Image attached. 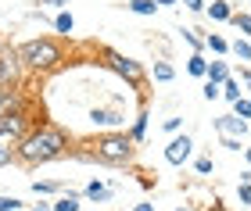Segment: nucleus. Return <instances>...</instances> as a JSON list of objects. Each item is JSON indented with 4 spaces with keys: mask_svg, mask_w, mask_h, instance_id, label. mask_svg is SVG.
Wrapping results in <instances>:
<instances>
[{
    "mask_svg": "<svg viewBox=\"0 0 251 211\" xmlns=\"http://www.w3.org/2000/svg\"><path fill=\"white\" fill-rule=\"evenodd\" d=\"M237 201H241V208H251V183L237 186Z\"/></svg>",
    "mask_w": 251,
    "mask_h": 211,
    "instance_id": "27",
    "label": "nucleus"
},
{
    "mask_svg": "<svg viewBox=\"0 0 251 211\" xmlns=\"http://www.w3.org/2000/svg\"><path fill=\"white\" fill-rule=\"evenodd\" d=\"M179 126H183V118H179V115H169V118L162 122V129H165V132H179Z\"/></svg>",
    "mask_w": 251,
    "mask_h": 211,
    "instance_id": "31",
    "label": "nucleus"
},
{
    "mask_svg": "<svg viewBox=\"0 0 251 211\" xmlns=\"http://www.w3.org/2000/svg\"><path fill=\"white\" fill-rule=\"evenodd\" d=\"M244 86H248V90H251V72H244Z\"/></svg>",
    "mask_w": 251,
    "mask_h": 211,
    "instance_id": "38",
    "label": "nucleus"
},
{
    "mask_svg": "<svg viewBox=\"0 0 251 211\" xmlns=\"http://www.w3.org/2000/svg\"><path fill=\"white\" fill-rule=\"evenodd\" d=\"M190 154H194V140L183 132V136H176V140L165 147V161H169V165H183Z\"/></svg>",
    "mask_w": 251,
    "mask_h": 211,
    "instance_id": "9",
    "label": "nucleus"
},
{
    "mask_svg": "<svg viewBox=\"0 0 251 211\" xmlns=\"http://www.w3.org/2000/svg\"><path fill=\"white\" fill-rule=\"evenodd\" d=\"M154 79H158V83H173V79H176V68H173L169 61H154Z\"/></svg>",
    "mask_w": 251,
    "mask_h": 211,
    "instance_id": "20",
    "label": "nucleus"
},
{
    "mask_svg": "<svg viewBox=\"0 0 251 211\" xmlns=\"http://www.w3.org/2000/svg\"><path fill=\"white\" fill-rule=\"evenodd\" d=\"M233 115H237V118H244V122L251 118V97H241V101L233 104Z\"/></svg>",
    "mask_w": 251,
    "mask_h": 211,
    "instance_id": "25",
    "label": "nucleus"
},
{
    "mask_svg": "<svg viewBox=\"0 0 251 211\" xmlns=\"http://www.w3.org/2000/svg\"><path fill=\"white\" fill-rule=\"evenodd\" d=\"M18 83H22L18 47H4L0 50V90H4V86H18Z\"/></svg>",
    "mask_w": 251,
    "mask_h": 211,
    "instance_id": "7",
    "label": "nucleus"
},
{
    "mask_svg": "<svg viewBox=\"0 0 251 211\" xmlns=\"http://www.w3.org/2000/svg\"><path fill=\"white\" fill-rule=\"evenodd\" d=\"M90 126H97V129H119V126H126V111L119 104H111V107H90Z\"/></svg>",
    "mask_w": 251,
    "mask_h": 211,
    "instance_id": "8",
    "label": "nucleus"
},
{
    "mask_svg": "<svg viewBox=\"0 0 251 211\" xmlns=\"http://www.w3.org/2000/svg\"><path fill=\"white\" fill-rule=\"evenodd\" d=\"M244 158H248V165H251V147H244Z\"/></svg>",
    "mask_w": 251,
    "mask_h": 211,
    "instance_id": "40",
    "label": "nucleus"
},
{
    "mask_svg": "<svg viewBox=\"0 0 251 211\" xmlns=\"http://www.w3.org/2000/svg\"><path fill=\"white\" fill-rule=\"evenodd\" d=\"M183 40L190 43L194 50H201V47H204V40H201V36H198V32H194V29H183Z\"/></svg>",
    "mask_w": 251,
    "mask_h": 211,
    "instance_id": "30",
    "label": "nucleus"
},
{
    "mask_svg": "<svg viewBox=\"0 0 251 211\" xmlns=\"http://www.w3.org/2000/svg\"><path fill=\"white\" fill-rule=\"evenodd\" d=\"M100 58H104V64H108V68L115 72L119 79H126V83L133 86V90H140V86H144L147 72H144V64H140V61L126 58V54H119V50H100Z\"/></svg>",
    "mask_w": 251,
    "mask_h": 211,
    "instance_id": "5",
    "label": "nucleus"
},
{
    "mask_svg": "<svg viewBox=\"0 0 251 211\" xmlns=\"http://www.w3.org/2000/svg\"><path fill=\"white\" fill-rule=\"evenodd\" d=\"M133 211H154V204H147V201H144V204H136Z\"/></svg>",
    "mask_w": 251,
    "mask_h": 211,
    "instance_id": "34",
    "label": "nucleus"
},
{
    "mask_svg": "<svg viewBox=\"0 0 251 211\" xmlns=\"http://www.w3.org/2000/svg\"><path fill=\"white\" fill-rule=\"evenodd\" d=\"M22 101H25V93H22L18 86H4V90H0V118H4L15 104H22Z\"/></svg>",
    "mask_w": 251,
    "mask_h": 211,
    "instance_id": "10",
    "label": "nucleus"
},
{
    "mask_svg": "<svg viewBox=\"0 0 251 211\" xmlns=\"http://www.w3.org/2000/svg\"><path fill=\"white\" fill-rule=\"evenodd\" d=\"M147 111H140V115H136V122H133V132H129V140L133 143H144V136H147Z\"/></svg>",
    "mask_w": 251,
    "mask_h": 211,
    "instance_id": "15",
    "label": "nucleus"
},
{
    "mask_svg": "<svg viewBox=\"0 0 251 211\" xmlns=\"http://www.w3.org/2000/svg\"><path fill=\"white\" fill-rule=\"evenodd\" d=\"M204 47H208L212 54H230V43H226L219 32H208V36H204Z\"/></svg>",
    "mask_w": 251,
    "mask_h": 211,
    "instance_id": "16",
    "label": "nucleus"
},
{
    "mask_svg": "<svg viewBox=\"0 0 251 211\" xmlns=\"http://www.w3.org/2000/svg\"><path fill=\"white\" fill-rule=\"evenodd\" d=\"M43 4H50V7H65L68 0H43Z\"/></svg>",
    "mask_w": 251,
    "mask_h": 211,
    "instance_id": "35",
    "label": "nucleus"
},
{
    "mask_svg": "<svg viewBox=\"0 0 251 211\" xmlns=\"http://www.w3.org/2000/svg\"><path fill=\"white\" fill-rule=\"evenodd\" d=\"M129 11H133V15H144V18H151L154 11H158V4H154V0H129Z\"/></svg>",
    "mask_w": 251,
    "mask_h": 211,
    "instance_id": "21",
    "label": "nucleus"
},
{
    "mask_svg": "<svg viewBox=\"0 0 251 211\" xmlns=\"http://www.w3.org/2000/svg\"><path fill=\"white\" fill-rule=\"evenodd\" d=\"M29 211H50V208H43V204H40V208H29Z\"/></svg>",
    "mask_w": 251,
    "mask_h": 211,
    "instance_id": "42",
    "label": "nucleus"
},
{
    "mask_svg": "<svg viewBox=\"0 0 251 211\" xmlns=\"http://www.w3.org/2000/svg\"><path fill=\"white\" fill-rule=\"evenodd\" d=\"M194 169H198V175H208V172L215 169V161H212V158H198V165H194Z\"/></svg>",
    "mask_w": 251,
    "mask_h": 211,
    "instance_id": "32",
    "label": "nucleus"
},
{
    "mask_svg": "<svg viewBox=\"0 0 251 211\" xmlns=\"http://www.w3.org/2000/svg\"><path fill=\"white\" fill-rule=\"evenodd\" d=\"M241 183H251V169H248V172H241Z\"/></svg>",
    "mask_w": 251,
    "mask_h": 211,
    "instance_id": "36",
    "label": "nucleus"
},
{
    "mask_svg": "<svg viewBox=\"0 0 251 211\" xmlns=\"http://www.w3.org/2000/svg\"><path fill=\"white\" fill-rule=\"evenodd\" d=\"M58 190H61V186H58V183H54V179H43V183H32V193H40V197H43V193H58Z\"/></svg>",
    "mask_w": 251,
    "mask_h": 211,
    "instance_id": "26",
    "label": "nucleus"
},
{
    "mask_svg": "<svg viewBox=\"0 0 251 211\" xmlns=\"http://www.w3.org/2000/svg\"><path fill=\"white\" fill-rule=\"evenodd\" d=\"M133 150H136V143L126 136V132H104V136H97L94 143H90V150L75 154V158L100 161V165H129L133 161Z\"/></svg>",
    "mask_w": 251,
    "mask_h": 211,
    "instance_id": "2",
    "label": "nucleus"
},
{
    "mask_svg": "<svg viewBox=\"0 0 251 211\" xmlns=\"http://www.w3.org/2000/svg\"><path fill=\"white\" fill-rule=\"evenodd\" d=\"M68 150V132L58 122H40L25 140L18 143V158L25 165H47Z\"/></svg>",
    "mask_w": 251,
    "mask_h": 211,
    "instance_id": "1",
    "label": "nucleus"
},
{
    "mask_svg": "<svg viewBox=\"0 0 251 211\" xmlns=\"http://www.w3.org/2000/svg\"><path fill=\"white\" fill-rule=\"evenodd\" d=\"M230 21L237 25V32H241L244 40H251V15H244V11H237V15H233Z\"/></svg>",
    "mask_w": 251,
    "mask_h": 211,
    "instance_id": "23",
    "label": "nucleus"
},
{
    "mask_svg": "<svg viewBox=\"0 0 251 211\" xmlns=\"http://www.w3.org/2000/svg\"><path fill=\"white\" fill-rule=\"evenodd\" d=\"M54 29H58V32H61V36H68V32H72V29H75V18H72V15H68V11H61V15H58V18H54Z\"/></svg>",
    "mask_w": 251,
    "mask_h": 211,
    "instance_id": "24",
    "label": "nucleus"
},
{
    "mask_svg": "<svg viewBox=\"0 0 251 211\" xmlns=\"http://www.w3.org/2000/svg\"><path fill=\"white\" fill-rule=\"evenodd\" d=\"M201 93H204V101H215V97H223V86H219V83H208V79H204V90H201Z\"/></svg>",
    "mask_w": 251,
    "mask_h": 211,
    "instance_id": "28",
    "label": "nucleus"
},
{
    "mask_svg": "<svg viewBox=\"0 0 251 211\" xmlns=\"http://www.w3.org/2000/svg\"><path fill=\"white\" fill-rule=\"evenodd\" d=\"M230 54H233V58H241V61H251V43L237 36V40L230 43Z\"/></svg>",
    "mask_w": 251,
    "mask_h": 211,
    "instance_id": "22",
    "label": "nucleus"
},
{
    "mask_svg": "<svg viewBox=\"0 0 251 211\" xmlns=\"http://www.w3.org/2000/svg\"><path fill=\"white\" fill-rule=\"evenodd\" d=\"M18 208H22L18 197H4V193H0V211H18Z\"/></svg>",
    "mask_w": 251,
    "mask_h": 211,
    "instance_id": "29",
    "label": "nucleus"
},
{
    "mask_svg": "<svg viewBox=\"0 0 251 211\" xmlns=\"http://www.w3.org/2000/svg\"><path fill=\"white\" fill-rule=\"evenodd\" d=\"M0 50H4V43H0Z\"/></svg>",
    "mask_w": 251,
    "mask_h": 211,
    "instance_id": "43",
    "label": "nucleus"
},
{
    "mask_svg": "<svg viewBox=\"0 0 251 211\" xmlns=\"http://www.w3.org/2000/svg\"><path fill=\"white\" fill-rule=\"evenodd\" d=\"M111 193H115V190H111V186H104V183H90V186H86V197H90L94 204H108Z\"/></svg>",
    "mask_w": 251,
    "mask_h": 211,
    "instance_id": "11",
    "label": "nucleus"
},
{
    "mask_svg": "<svg viewBox=\"0 0 251 211\" xmlns=\"http://www.w3.org/2000/svg\"><path fill=\"white\" fill-rule=\"evenodd\" d=\"M173 211H194V208H190V204H179V208H173Z\"/></svg>",
    "mask_w": 251,
    "mask_h": 211,
    "instance_id": "39",
    "label": "nucleus"
},
{
    "mask_svg": "<svg viewBox=\"0 0 251 211\" xmlns=\"http://www.w3.org/2000/svg\"><path fill=\"white\" fill-rule=\"evenodd\" d=\"M187 72H190V75H198V79H208V61H204L201 54H194V58L187 61Z\"/></svg>",
    "mask_w": 251,
    "mask_h": 211,
    "instance_id": "17",
    "label": "nucleus"
},
{
    "mask_svg": "<svg viewBox=\"0 0 251 211\" xmlns=\"http://www.w3.org/2000/svg\"><path fill=\"white\" fill-rule=\"evenodd\" d=\"M32 129H36V122H32V101H29V97L22 104H15L4 118H0V136H7L15 143H22Z\"/></svg>",
    "mask_w": 251,
    "mask_h": 211,
    "instance_id": "4",
    "label": "nucleus"
},
{
    "mask_svg": "<svg viewBox=\"0 0 251 211\" xmlns=\"http://www.w3.org/2000/svg\"><path fill=\"white\" fill-rule=\"evenodd\" d=\"M208 211H226V208H219V204H212V208H208Z\"/></svg>",
    "mask_w": 251,
    "mask_h": 211,
    "instance_id": "41",
    "label": "nucleus"
},
{
    "mask_svg": "<svg viewBox=\"0 0 251 211\" xmlns=\"http://www.w3.org/2000/svg\"><path fill=\"white\" fill-rule=\"evenodd\" d=\"M244 132H248V122L244 118H237V115H219V118H215V136L223 140L226 150H241Z\"/></svg>",
    "mask_w": 251,
    "mask_h": 211,
    "instance_id": "6",
    "label": "nucleus"
},
{
    "mask_svg": "<svg viewBox=\"0 0 251 211\" xmlns=\"http://www.w3.org/2000/svg\"><path fill=\"white\" fill-rule=\"evenodd\" d=\"M241 79H233V75H230V79H226L223 83V97H226V101H230V104H237V101H241Z\"/></svg>",
    "mask_w": 251,
    "mask_h": 211,
    "instance_id": "18",
    "label": "nucleus"
},
{
    "mask_svg": "<svg viewBox=\"0 0 251 211\" xmlns=\"http://www.w3.org/2000/svg\"><path fill=\"white\" fill-rule=\"evenodd\" d=\"M154 4H158V7H162V4H179V0H154Z\"/></svg>",
    "mask_w": 251,
    "mask_h": 211,
    "instance_id": "37",
    "label": "nucleus"
},
{
    "mask_svg": "<svg viewBox=\"0 0 251 211\" xmlns=\"http://www.w3.org/2000/svg\"><path fill=\"white\" fill-rule=\"evenodd\" d=\"M208 15H212V21H230L233 18V7L226 4V0H215V4L208 7Z\"/></svg>",
    "mask_w": 251,
    "mask_h": 211,
    "instance_id": "14",
    "label": "nucleus"
},
{
    "mask_svg": "<svg viewBox=\"0 0 251 211\" xmlns=\"http://www.w3.org/2000/svg\"><path fill=\"white\" fill-rule=\"evenodd\" d=\"M187 11H204V0H179Z\"/></svg>",
    "mask_w": 251,
    "mask_h": 211,
    "instance_id": "33",
    "label": "nucleus"
},
{
    "mask_svg": "<svg viewBox=\"0 0 251 211\" xmlns=\"http://www.w3.org/2000/svg\"><path fill=\"white\" fill-rule=\"evenodd\" d=\"M15 158H18V143L7 140V136H0V169H4V165H11Z\"/></svg>",
    "mask_w": 251,
    "mask_h": 211,
    "instance_id": "13",
    "label": "nucleus"
},
{
    "mask_svg": "<svg viewBox=\"0 0 251 211\" xmlns=\"http://www.w3.org/2000/svg\"><path fill=\"white\" fill-rule=\"evenodd\" d=\"M226 79H230V64H226V61H208V83H226Z\"/></svg>",
    "mask_w": 251,
    "mask_h": 211,
    "instance_id": "12",
    "label": "nucleus"
},
{
    "mask_svg": "<svg viewBox=\"0 0 251 211\" xmlns=\"http://www.w3.org/2000/svg\"><path fill=\"white\" fill-rule=\"evenodd\" d=\"M50 211H79V193H61Z\"/></svg>",
    "mask_w": 251,
    "mask_h": 211,
    "instance_id": "19",
    "label": "nucleus"
},
{
    "mask_svg": "<svg viewBox=\"0 0 251 211\" xmlns=\"http://www.w3.org/2000/svg\"><path fill=\"white\" fill-rule=\"evenodd\" d=\"M18 61H22V68H29V72H54L65 61V54L54 40L40 36V40H29V43L18 47Z\"/></svg>",
    "mask_w": 251,
    "mask_h": 211,
    "instance_id": "3",
    "label": "nucleus"
}]
</instances>
